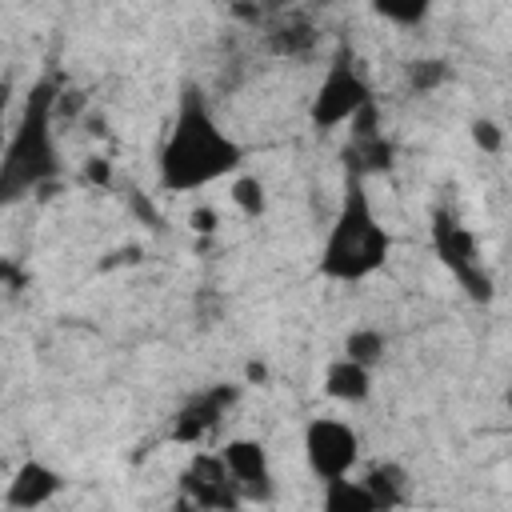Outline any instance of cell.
Returning a JSON list of instances; mask_svg holds the SVG:
<instances>
[{
  "label": "cell",
  "instance_id": "obj_25",
  "mask_svg": "<svg viewBox=\"0 0 512 512\" xmlns=\"http://www.w3.org/2000/svg\"><path fill=\"white\" fill-rule=\"evenodd\" d=\"M244 380L264 384V380H268V368H264V364H256V360H248V364H244Z\"/></svg>",
  "mask_w": 512,
  "mask_h": 512
},
{
  "label": "cell",
  "instance_id": "obj_27",
  "mask_svg": "<svg viewBox=\"0 0 512 512\" xmlns=\"http://www.w3.org/2000/svg\"><path fill=\"white\" fill-rule=\"evenodd\" d=\"M256 4H260L264 12H280V8H288L292 0H256Z\"/></svg>",
  "mask_w": 512,
  "mask_h": 512
},
{
  "label": "cell",
  "instance_id": "obj_2",
  "mask_svg": "<svg viewBox=\"0 0 512 512\" xmlns=\"http://www.w3.org/2000/svg\"><path fill=\"white\" fill-rule=\"evenodd\" d=\"M56 80H36L16 128L8 132V144L0 152V204H16L32 192H44L60 176L56 156Z\"/></svg>",
  "mask_w": 512,
  "mask_h": 512
},
{
  "label": "cell",
  "instance_id": "obj_3",
  "mask_svg": "<svg viewBox=\"0 0 512 512\" xmlns=\"http://www.w3.org/2000/svg\"><path fill=\"white\" fill-rule=\"evenodd\" d=\"M388 252H392V236L376 220L364 180L360 176H348L344 180L340 208H336V220H332V228L324 236L320 260H316L320 276L324 280H336V284L368 280L372 272L384 268Z\"/></svg>",
  "mask_w": 512,
  "mask_h": 512
},
{
  "label": "cell",
  "instance_id": "obj_12",
  "mask_svg": "<svg viewBox=\"0 0 512 512\" xmlns=\"http://www.w3.org/2000/svg\"><path fill=\"white\" fill-rule=\"evenodd\" d=\"M316 40H320L316 24H312L304 12H288V8H280L276 20H272L268 32H264L268 52H272V56H284V60H304V56L316 48Z\"/></svg>",
  "mask_w": 512,
  "mask_h": 512
},
{
  "label": "cell",
  "instance_id": "obj_6",
  "mask_svg": "<svg viewBox=\"0 0 512 512\" xmlns=\"http://www.w3.org/2000/svg\"><path fill=\"white\" fill-rule=\"evenodd\" d=\"M304 460H308V472L316 480L348 476L360 460V436L344 420L316 416L304 424Z\"/></svg>",
  "mask_w": 512,
  "mask_h": 512
},
{
  "label": "cell",
  "instance_id": "obj_24",
  "mask_svg": "<svg viewBox=\"0 0 512 512\" xmlns=\"http://www.w3.org/2000/svg\"><path fill=\"white\" fill-rule=\"evenodd\" d=\"M188 224L196 228V232H216V212L212 208H192V216H188Z\"/></svg>",
  "mask_w": 512,
  "mask_h": 512
},
{
  "label": "cell",
  "instance_id": "obj_22",
  "mask_svg": "<svg viewBox=\"0 0 512 512\" xmlns=\"http://www.w3.org/2000/svg\"><path fill=\"white\" fill-rule=\"evenodd\" d=\"M0 288H8V292H24L28 288V268L16 256H0Z\"/></svg>",
  "mask_w": 512,
  "mask_h": 512
},
{
  "label": "cell",
  "instance_id": "obj_10",
  "mask_svg": "<svg viewBox=\"0 0 512 512\" xmlns=\"http://www.w3.org/2000/svg\"><path fill=\"white\" fill-rule=\"evenodd\" d=\"M228 476L236 480L244 500H272V468H268V448L252 436H236L220 452Z\"/></svg>",
  "mask_w": 512,
  "mask_h": 512
},
{
  "label": "cell",
  "instance_id": "obj_5",
  "mask_svg": "<svg viewBox=\"0 0 512 512\" xmlns=\"http://www.w3.org/2000/svg\"><path fill=\"white\" fill-rule=\"evenodd\" d=\"M368 100H372V88H368L364 72L356 68L352 52H348V48H340V52H336V60L328 64V72H324L320 88L312 92L308 124H312L316 132H332V128H340V124H348V120H352Z\"/></svg>",
  "mask_w": 512,
  "mask_h": 512
},
{
  "label": "cell",
  "instance_id": "obj_29",
  "mask_svg": "<svg viewBox=\"0 0 512 512\" xmlns=\"http://www.w3.org/2000/svg\"><path fill=\"white\" fill-rule=\"evenodd\" d=\"M316 4H332V0H316Z\"/></svg>",
  "mask_w": 512,
  "mask_h": 512
},
{
  "label": "cell",
  "instance_id": "obj_11",
  "mask_svg": "<svg viewBox=\"0 0 512 512\" xmlns=\"http://www.w3.org/2000/svg\"><path fill=\"white\" fill-rule=\"evenodd\" d=\"M64 488V476L44 464V460H24L16 468V476L8 480V492H4V504L8 508H40L48 500H56V492Z\"/></svg>",
  "mask_w": 512,
  "mask_h": 512
},
{
  "label": "cell",
  "instance_id": "obj_23",
  "mask_svg": "<svg viewBox=\"0 0 512 512\" xmlns=\"http://www.w3.org/2000/svg\"><path fill=\"white\" fill-rule=\"evenodd\" d=\"M128 208H132V212H136V216H140L148 228H164V220L156 216V208L148 204V196H144L140 188H128Z\"/></svg>",
  "mask_w": 512,
  "mask_h": 512
},
{
  "label": "cell",
  "instance_id": "obj_7",
  "mask_svg": "<svg viewBox=\"0 0 512 512\" xmlns=\"http://www.w3.org/2000/svg\"><path fill=\"white\" fill-rule=\"evenodd\" d=\"M180 508H220V512H236L244 504L236 480L228 476L224 460L212 452H196L192 464L180 472Z\"/></svg>",
  "mask_w": 512,
  "mask_h": 512
},
{
  "label": "cell",
  "instance_id": "obj_9",
  "mask_svg": "<svg viewBox=\"0 0 512 512\" xmlns=\"http://www.w3.org/2000/svg\"><path fill=\"white\" fill-rule=\"evenodd\" d=\"M240 388L236 384H212L204 392H196L192 400L180 404V412L172 416V444H184V448H196L204 436L216 432V424L224 420V412L236 404Z\"/></svg>",
  "mask_w": 512,
  "mask_h": 512
},
{
  "label": "cell",
  "instance_id": "obj_18",
  "mask_svg": "<svg viewBox=\"0 0 512 512\" xmlns=\"http://www.w3.org/2000/svg\"><path fill=\"white\" fill-rule=\"evenodd\" d=\"M368 8L396 28H420L432 12V0H368Z\"/></svg>",
  "mask_w": 512,
  "mask_h": 512
},
{
  "label": "cell",
  "instance_id": "obj_26",
  "mask_svg": "<svg viewBox=\"0 0 512 512\" xmlns=\"http://www.w3.org/2000/svg\"><path fill=\"white\" fill-rule=\"evenodd\" d=\"M4 116H8V96L0 100V152H4V144H8V120H4Z\"/></svg>",
  "mask_w": 512,
  "mask_h": 512
},
{
  "label": "cell",
  "instance_id": "obj_20",
  "mask_svg": "<svg viewBox=\"0 0 512 512\" xmlns=\"http://www.w3.org/2000/svg\"><path fill=\"white\" fill-rule=\"evenodd\" d=\"M80 180L88 184V188H96V192H108L112 188V160H104V156H88L84 160V168H80Z\"/></svg>",
  "mask_w": 512,
  "mask_h": 512
},
{
  "label": "cell",
  "instance_id": "obj_21",
  "mask_svg": "<svg viewBox=\"0 0 512 512\" xmlns=\"http://www.w3.org/2000/svg\"><path fill=\"white\" fill-rule=\"evenodd\" d=\"M472 140L480 152H500L504 148V128L496 120H472Z\"/></svg>",
  "mask_w": 512,
  "mask_h": 512
},
{
  "label": "cell",
  "instance_id": "obj_1",
  "mask_svg": "<svg viewBox=\"0 0 512 512\" xmlns=\"http://www.w3.org/2000/svg\"><path fill=\"white\" fill-rule=\"evenodd\" d=\"M244 148L216 124L204 92L188 84L176 100L172 128L156 152V176L164 192H196L228 172H236Z\"/></svg>",
  "mask_w": 512,
  "mask_h": 512
},
{
  "label": "cell",
  "instance_id": "obj_14",
  "mask_svg": "<svg viewBox=\"0 0 512 512\" xmlns=\"http://www.w3.org/2000/svg\"><path fill=\"white\" fill-rule=\"evenodd\" d=\"M364 488L372 492L376 512H388V508L408 504V472H404L396 460H376V464L364 472Z\"/></svg>",
  "mask_w": 512,
  "mask_h": 512
},
{
  "label": "cell",
  "instance_id": "obj_8",
  "mask_svg": "<svg viewBox=\"0 0 512 512\" xmlns=\"http://www.w3.org/2000/svg\"><path fill=\"white\" fill-rule=\"evenodd\" d=\"M348 124H352V136H348V144H344V168H348V176L368 180V176H376V172H388L392 160H396V148H392V140L380 132L376 100H368Z\"/></svg>",
  "mask_w": 512,
  "mask_h": 512
},
{
  "label": "cell",
  "instance_id": "obj_13",
  "mask_svg": "<svg viewBox=\"0 0 512 512\" xmlns=\"http://www.w3.org/2000/svg\"><path fill=\"white\" fill-rule=\"evenodd\" d=\"M324 392L340 404H364L372 396V368H364L348 356H336L324 368Z\"/></svg>",
  "mask_w": 512,
  "mask_h": 512
},
{
  "label": "cell",
  "instance_id": "obj_4",
  "mask_svg": "<svg viewBox=\"0 0 512 512\" xmlns=\"http://www.w3.org/2000/svg\"><path fill=\"white\" fill-rule=\"evenodd\" d=\"M432 248H436V256H440V264L456 276V284L468 292V300L488 304V300L496 296V280H492V272H488L484 260H480L476 232L464 228V224H460L452 212H444V208L432 212Z\"/></svg>",
  "mask_w": 512,
  "mask_h": 512
},
{
  "label": "cell",
  "instance_id": "obj_16",
  "mask_svg": "<svg viewBox=\"0 0 512 512\" xmlns=\"http://www.w3.org/2000/svg\"><path fill=\"white\" fill-rule=\"evenodd\" d=\"M452 80V68H448V60H436V56H420V60H408L404 64V84L412 88V92H436V88H444Z\"/></svg>",
  "mask_w": 512,
  "mask_h": 512
},
{
  "label": "cell",
  "instance_id": "obj_28",
  "mask_svg": "<svg viewBox=\"0 0 512 512\" xmlns=\"http://www.w3.org/2000/svg\"><path fill=\"white\" fill-rule=\"evenodd\" d=\"M8 92H12V88H8V80H4V76H0V100H4V96H8Z\"/></svg>",
  "mask_w": 512,
  "mask_h": 512
},
{
  "label": "cell",
  "instance_id": "obj_15",
  "mask_svg": "<svg viewBox=\"0 0 512 512\" xmlns=\"http://www.w3.org/2000/svg\"><path fill=\"white\" fill-rule=\"evenodd\" d=\"M320 504H324V512H376V500L364 488V480H348V476L324 480Z\"/></svg>",
  "mask_w": 512,
  "mask_h": 512
},
{
  "label": "cell",
  "instance_id": "obj_17",
  "mask_svg": "<svg viewBox=\"0 0 512 512\" xmlns=\"http://www.w3.org/2000/svg\"><path fill=\"white\" fill-rule=\"evenodd\" d=\"M384 352H388V336L380 328H352L344 336V356L364 368H376L384 360Z\"/></svg>",
  "mask_w": 512,
  "mask_h": 512
},
{
  "label": "cell",
  "instance_id": "obj_19",
  "mask_svg": "<svg viewBox=\"0 0 512 512\" xmlns=\"http://www.w3.org/2000/svg\"><path fill=\"white\" fill-rule=\"evenodd\" d=\"M232 204H236V208H240L248 220L264 216V208H268L264 180H260V176H236V180H232Z\"/></svg>",
  "mask_w": 512,
  "mask_h": 512
}]
</instances>
